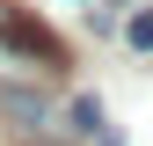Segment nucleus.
I'll return each instance as SVG.
<instances>
[{
	"instance_id": "f257e3e1",
	"label": "nucleus",
	"mask_w": 153,
	"mask_h": 146,
	"mask_svg": "<svg viewBox=\"0 0 153 146\" xmlns=\"http://www.w3.org/2000/svg\"><path fill=\"white\" fill-rule=\"evenodd\" d=\"M66 66V51L51 44L36 22H22V15H0V73H36V80H51V73Z\"/></svg>"
},
{
	"instance_id": "7ed1b4c3",
	"label": "nucleus",
	"mask_w": 153,
	"mask_h": 146,
	"mask_svg": "<svg viewBox=\"0 0 153 146\" xmlns=\"http://www.w3.org/2000/svg\"><path fill=\"white\" fill-rule=\"evenodd\" d=\"M124 36H131L139 51H153V15H131V29H124Z\"/></svg>"
},
{
	"instance_id": "f03ea898",
	"label": "nucleus",
	"mask_w": 153,
	"mask_h": 146,
	"mask_svg": "<svg viewBox=\"0 0 153 146\" xmlns=\"http://www.w3.org/2000/svg\"><path fill=\"white\" fill-rule=\"evenodd\" d=\"M73 124H80V132H95L102 146H117V132L102 124V102H95V95H80V102H73Z\"/></svg>"
}]
</instances>
